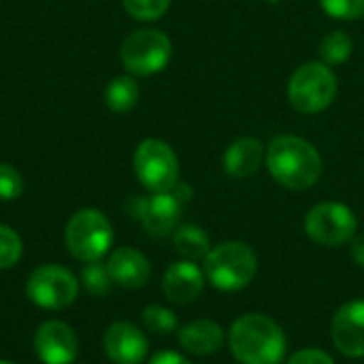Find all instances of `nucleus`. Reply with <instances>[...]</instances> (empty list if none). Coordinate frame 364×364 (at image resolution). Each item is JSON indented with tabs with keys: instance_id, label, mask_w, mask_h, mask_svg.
<instances>
[{
	"instance_id": "nucleus-1",
	"label": "nucleus",
	"mask_w": 364,
	"mask_h": 364,
	"mask_svg": "<svg viewBox=\"0 0 364 364\" xmlns=\"http://www.w3.org/2000/svg\"><path fill=\"white\" fill-rule=\"evenodd\" d=\"M228 346L241 364H279L286 356L288 341L273 318L245 314L232 322Z\"/></svg>"
},
{
	"instance_id": "nucleus-2",
	"label": "nucleus",
	"mask_w": 364,
	"mask_h": 364,
	"mask_svg": "<svg viewBox=\"0 0 364 364\" xmlns=\"http://www.w3.org/2000/svg\"><path fill=\"white\" fill-rule=\"evenodd\" d=\"M267 166L271 177L288 190H307L322 175V156L305 139L282 134L267 147Z\"/></svg>"
},
{
	"instance_id": "nucleus-3",
	"label": "nucleus",
	"mask_w": 364,
	"mask_h": 364,
	"mask_svg": "<svg viewBox=\"0 0 364 364\" xmlns=\"http://www.w3.org/2000/svg\"><path fill=\"white\" fill-rule=\"evenodd\" d=\"M205 277L213 288L237 292L247 288L258 273L256 252L243 241H226L213 247L203 260Z\"/></svg>"
},
{
	"instance_id": "nucleus-4",
	"label": "nucleus",
	"mask_w": 364,
	"mask_h": 364,
	"mask_svg": "<svg viewBox=\"0 0 364 364\" xmlns=\"http://www.w3.org/2000/svg\"><path fill=\"white\" fill-rule=\"evenodd\" d=\"M337 96V77L324 62H307L299 66L288 83L290 105L307 115L320 113L333 105Z\"/></svg>"
},
{
	"instance_id": "nucleus-5",
	"label": "nucleus",
	"mask_w": 364,
	"mask_h": 364,
	"mask_svg": "<svg viewBox=\"0 0 364 364\" xmlns=\"http://www.w3.org/2000/svg\"><path fill=\"white\" fill-rule=\"evenodd\" d=\"M68 252L81 262H96L109 254L113 245V228L98 209L77 211L64 230Z\"/></svg>"
},
{
	"instance_id": "nucleus-6",
	"label": "nucleus",
	"mask_w": 364,
	"mask_h": 364,
	"mask_svg": "<svg viewBox=\"0 0 364 364\" xmlns=\"http://www.w3.org/2000/svg\"><path fill=\"white\" fill-rule=\"evenodd\" d=\"M134 173L151 194L173 192L179 183V160L168 143L145 139L134 151Z\"/></svg>"
},
{
	"instance_id": "nucleus-7",
	"label": "nucleus",
	"mask_w": 364,
	"mask_h": 364,
	"mask_svg": "<svg viewBox=\"0 0 364 364\" xmlns=\"http://www.w3.org/2000/svg\"><path fill=\"white\" fill-rule=\"evenodd\" d=\"M358 220L354 211L337 200L318 203L305 215L307 237L324 247H339L356 237Z\"/></svg>"
},
{
	"instance_id": "nucleus-8",
	"label": "nucleus",
	"mask_w": 364,
	"mask_h": 364,
	"mask_svg": "<svg viewBox=\"0 0 364 364\" xmlns=\"http://www.w3.org/2000/svg\"><path fill=\"white\" fill-rule=\"evenodd\" d=\"M171 38L164 32L151 28L136 30L128 34L122 43V62L128 73L139 77H149L164 70L171 60Z\"/></svg>"
},
{
	"instance_id": "nucleus-9",
	"label": "nucleus",
	"mask_w": 364,
	"mask_h": 364,
	"mask_svg": "<svg viewBox=\"0 0 364 364\" xmlns=\"http://www.w3.org/2000/svg\"><path fill=\"white\" fill-rule=\"evenodd\" d=\"M28 299L43 309H64L75 303L79 294L77 277L58 264H45L30 273L26 284Z\"/></svg>"
},
{
	"instance_id": "nucleus-10",
	"label": "nucleus",
	"mask_w": 364,
	"mask_h": 364,
	"mask_svg": "<svg viewBox=\"0 0 364 364\" xmlns=\"http://www.w3.org/2000/svg\"><path fill=\"white\" fill-rule=\"evenodd\" d=\"M126 211L141 222L151 237H168L177 230L181 203L173 192H156L147 198H130Z\"/></svg>"
},
{
	"instance_id": "nucleus-11",
	"label": "nucleus",
	"mask_w": 364,
	"mask_h": 364,
	"mask_svg": "<svg viewBox=\"0 0 364 364\" xmlns=\"http://www.w3.org/2000/svg\"><path fill=\"white\" fill-rule=\"evenodd\" d=\"M34 352L43 364H73L79 354V339L66 322L49 320L34 333Z\"/></svg>"
},
{
	"instance_id": "nucleus-12",
	"label": "nucleus",
	"mask_w": 364,
	"mask_h": 364,
	"mask_svg": "<svg viewBox=\"0 0 364 364\" xmlns=\"http://www.w3.org/2000/svg\"><path fill=\"white\" fill-rule=\"evenodd\" d=\"M331 337L348 358H364V301L346 303L333 318Z\"/></svg>"
},
{
	"instance_id": "nucleus-13",
	"label": "nucleus",
	"mask_w": 364,
	"mask_h": 364,
	"mask_svg": "<svg viewBox=\"0 0 364 364\" xmlns=\"http://www.w3.org/2000/svg\"><path fill=\"white\" fill-rule=\"evenodd\" d=\"M147 350V337L130 322H115L105 333V352L115 364H141Z\"/></svg>"
},
{
	"instance_id": "nucleus-14",
	"label": "nucleus",
	"mask_w": 364,
	"mask_h": 364,
	"mask_svg": "<svg viewBox=\"0 0 364 364\" xmlns=\"http://www.w3.org/2000/svg\"><path fill=\"white\" fill-rule=\"evenodd\" d=\"M205 271H200L190 260L173 262L162 279V292L164 296L175 305H188L196 301L205 288Z\"/></svg>"
},
{
	"instance_id": "nucleus-15",
	"label": "nucleus",
	"mask_w": 364,
	"mask_h": 364,
	"mask_svg": "<svg viewBox=\"0 0 364 364\" xmlns=\"http://www.w3.org/2000/svg\"><path fill=\"white\" fill-rule=\"evenodd\" d=\"M109 275L113 284L126 288V290H139L143 288L151 277V264L149 260L134 247H119L109 256L107 262Z\"/></svg>"
},
{
	"instance_id": "nucleus-16",
	"label": "nucleus",
	"mask_w": 364,
	"mask_h": 364,
	"mask_svg": "<svg viewBox=\"0 0 364 364\" xmlns=\"http://www.w3.org/2000/svg\"><path fill=\"white\" fill-rule=\"evenodd\" d=\"M264 158H267V149L256 136H241L232 145H228L222 164L230 177L245 179L260 168Z\"/></svg>"
},
{
	"instance_id": "nucleus-17",
	"label": "nucleus",
	"mask_w": 364,
	"mask_h": 364,
	"mask_svg": "<svg viewBox=\"0 0 364 364\" xmlns=\"http://www.w3.org/2000/svg\"><path fill=\"white\" fill-rule=\"evenodd\" d=\"M226 341L224 328L213 320H194L179 331V346L194 356H211Z\"/></svg>"
},
{
	"instance_id": "nucleus-18",
	"label": "nucleus",
	"mask_w": 364,
	"mask_h": 364,
	"mask_svg": "<svg viewBox=\"0 0 364 364\" xmlns=\"http://www.w3.org/2000/svg\"><path fill=\"white\" fill-rule=\"evenodd\" d=\"M173 243H175V250L183 256V260H190V262L205 260L207 254L211 252L207 232L194 224L179 226L173 235Z\"/></svg>"
},
{
	"instance_id": "nucleus-19",
	"label": "nucleus",
	"mask_w": 364,
	"mask_h": 364,
	"mask_svg": "<svg viewBox=\"0 0 364 364\" xmlns=\"http://www.w3.org/2000/svg\"><path fill=\"white\" fill-rule=\"evenodd\" d=\"M139 100V85L132 77H115L109 81L105 90V102L111 111L115 113H126L130 111Z\"/></svg>"
},
{
	"instance_id": "nucleus-20",
	"label": "nucleus",
	"mask_w": 364,
	"mask_h": 364,
	"mask_svg": "<svg viewBox=\"0 0 364 364\" xmlns=\"http://www.w3.org/2000/svg\"><path fill=\"white\" fill-rule=\"evenodd\" d=\"M352 38L341 32V30H335V32H328L322 43H320V58L324 64L333 66V64H343L350 55H352Z\"/></svg>"
},
{
	"instance_id": "nucleus-21",
	"label": "nucleus",
	"mask_w": 364,
	"mask_h": 364,
	"mask_svg": "<svg viewBox=\"0 0 364 364\" xmlns=\"http://www.w3.org/2000/svg\"><path fill=\"white\" fill-rule=\"evenodd\" d=\"M81 282L85 286V290L94 296H102L109 292L113 279L109 275L107 264H102L100 260L96 262H85V267L81 269Z\"/></svg>"
},
{
	"instance_id": "nucleus-22",
	"label": "nucleus",
	"mask_w": 364,
	"mask_h": 364,
	"mask_svg": "<svg viewBox=\"0 0 364 364\" xmlns=\"http://www.w3.org/2000/svg\"><path fill=\"white\" fill-rule=\"evenodd\" d=\"M143 326L154 335H171L177 328V318L162 305H149L143 309Z\"/></svg>"
},
{
	"instance_id": "nucleus-23",
	"label": "nucleus",
	"mask_w": 364,
	"mask_h": 364,
	"mask_svg": "<svg viewBox=\"0 0 364 364\" xmlns=\"http://www.w3.org/2000/svg\"><path fill=\"white\" fill-rule=\"evenodd\" d=\"M21 252H23V245H21L19 235L13 228L0 224V271L15 267L21 258Z\"/></svg>"
},
{
	"instance_id": "nucleus-24",
	"label": "nucleus",
	"mask_w": 364,
	"mask_h": 364,
	"mask_svg": "<svg viewBox=\"0 0 364 364\" xmlns=\"http://www.w3.org/2000/svg\"><path fill=\"white\" fill-rule=\"evenodd\" d=\"M124 9L141 21H154L160 19L166 11L171 0H122Z\"/></svg>"
},
{
	"instance_id": "nucleus-25",
	"label": "nucleus",
	"mask_w": 364,
	"mask_h": 364,
	"mask_svg": "<svg viewBox=\"0 0 364 364\" xmlns=\"http://www.w3.org/2000/svg\"><path fill=\"white\" fill-rule=\"evenodd\" d=\"M322 9L335 19H360L364 15V0H320Z\"/></svg>"
},
{
	"instance_id": "nucleus-26",
	"label": "nucleus",
	"mask_w": 364,
	"mask_h": 364,
	"mask_svg": "<svg viewBox=\"0 0 364 364\" xmlns=\"http://www.w3.org/2000/svg\"><path fill=\"white\" fill-rule=\"evenodd\" d=\"M23 179L11 164L0 162V200H13L21 194Z\"/></svg>"
},
{
	"instance_id": "nucleus-27",
	"label": "nucleus",
	"mask_w": 364,
	"mask_h": 364,
	"mask_svg": "<svg viewBox=\"0 0 364 364\" xmlns=\"http://www.w3.org/2000/svg\"><path fill=\"white\" fill-rule=\"evenodd\" d=\"M288 364H335L333 356L320 348H303L290 356Z\"/></svg>"
},
{
	"instance_id": "nucleus-28",
	"label": "nucleus",
	"mask_w": 364,
	"mask_h": 364,
	"mask_svg": "<svg viewBox=\"0 0 364 364\" xmlns=\"http://www.w3.org/2000/svg\"><path fill=\"white\" fill-rule=\"evenodd\" d=\"M149 364H192L186 356L177 354V352H158Z\"/></svg>"
},
{
	"instance_id": "nucleus-29",
	"label": "nucleus",
	"mask_w": 364,
	"mask_h": 364,
	"mask_svg": "<svg viewBox=\"0 0 364 364\" xmlns=\"http://www.w3.org/2000/svg\"><path fill=\"white\" fill-rule=\"evenodd\" d=\"M350 243H352L350 252H352L354 262H356L360 269H364V235H356Z\"/></svg>"
},
{
	"instance_id": "nucleus-30",
	"label": "nucleus",
	"mask_w": 364,
	"mask_h": 364,
	"mask_svg": "<svg viewBox=\"0 0 364 364\" xmlns=\"http://www.w3.org/2000/svg\"><path fill=\"white\" fill-rule=\"evenodd\" d=\"M0 364H13V363H6V360H0Z\"/></svg>"
}]
</instances>
